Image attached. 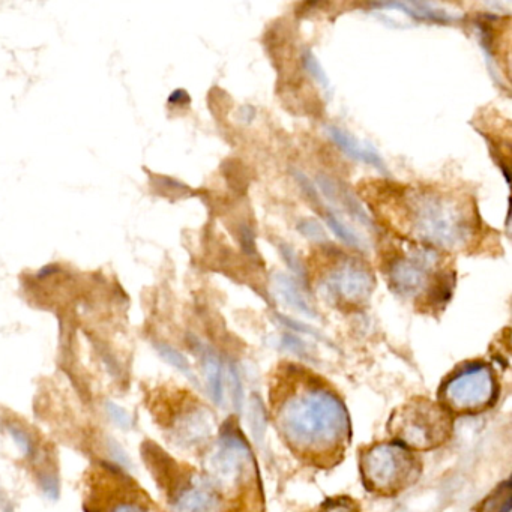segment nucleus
<instances>
[{
    "instance_id": "4468645a",
    "label": "nucleus",
    "mask_w": 512,
    "mask_h": 512,
    "mask_svg": "<svg viewBox=\"0 0 512 512\" xmlns=\"http://www.w3.org/2000/svg\"><path fill=\"white\" fill-rule=\"evenodd\" d=\"M224 365L215 353L205 352L203 356V371L212 400L217 404L223 403L224 397Z\"/></svg>"
},
{
    "instance_id": "2eb2a0df",
    "label": "nucleus",
    "mask_w": 512,
    "mask_h": 512,
    "mask_svg": "<svg viewBox=\"0 0 512 512\" xmlns=\"http://www.w3.org/2000/svg\"><path fill=\"white\" fill-rule=\"evenodd\" d=\"M325 221L329 229H331V232L334 233L341 242L349 245V247L356 248V250H364V239H362L349 224L344 223L335 212H325Z\"/></svg>"
},
{
    "instance_id": "423d86ee",
    "label": "nucleus",
    "mask_w": 512,
    "mask_h": 512,
    "mask_svg": "<svg viewBox=\"0 0 512 512\" xmlns=\"http://www.w3.org/2000/svg\"><path fill=\"white\" fill-rule=\"evenodd\" d=\"M212 487L218 494H238L256 481L257 470L253 455L244 439L227 433L218 440L208 460Z\"/></svg>"
},
{
    "instance_id": "39448f33",
    "label": "nucleus",
    "mask_w": 512,
    "mask_h": 512,
    "mask_svg": "<svg viewBox=\"0 0 512 512\" xmlns=\"http://www.w3.org/2000/svg\"><path fill=\"white\" fill-rule=\"evenodd\" d=\"M440 404L449 413H478L494 403L497 380L482 362L464 365L440 388Z\"/></svg>"
},
{
    "instance_id": "7ed1b4c3",
    "label": "nucleus",
    "mask_w": 512,
    "mask_h": 512,
    "mask_svg": "<svg viewBox=\"0 0 512 512\" xmlns=\"http://www.w3.org/2000/svg\"><path fill=\"white\" fill-rule=\"evenodd\" d=\"M452 425V413L442 404L413 398L392 413L388 428L395 443L413 452L430 451L448 442Z\"/></svg>"
},
{
    "instance_id": "aec40b11",
    "label": "nucleus",
    "mask_w": 512,
    "mask_h": 512,
    "mask_svg": "<svg viewBox=\"0 0 512 512\" xmlns=\"http://www.w3.org/2000/svg\"><path fill=\"white\" fill-rule=\"evenodd\" d=\"M320 512H359V508L349 497H335L326 500Z\"/></svg>"
},
{
    "instance_id": "f8f14e48",
    "label": "nucleus",
    "mask_w": 512,
    "mask_h": 512,
    "mask_svg": "<svg viewBox=\"0 0 512 512\" xmlns=\"http://www.w3.org/2000/svg\"><path fill=\"white\" fill-rule=\"evenodd\" d=\"M377 7L403 11V14L419 22L454 23L461 19L460 16L449 14V11L442 10L436 5L422 4V2H394V4H382Z\"/></svg>"
},
{
    "instance_id": "a211bd4d",
    "label": "nucleus",
    "mask_w": 512,
    "mask_h": 512,
    "mask_svg": "<svg viewBox=\"0 0 512 512\" xmlns=\"http://www.w3.org/2000/svg\"><path fill=\"white\" fill-rule=\"evenodd\" d=\"M296 229H298V232L301 233L304 238L310 239V241H328L326 230L323 229V226L319 223V221L313 220V218H304V220L299 221Z\"/></svg>"
},
{
    "instance_id": "9b49d317",
    "label": "nucleus",
    "mask_w": 512,
    "mask_h": 512,
    "mask_svg": "<svg viewBox=\"0 0 512 512\" xmlns=\"http://www.w3.org/2000/svg\"><path fill=\"white\" fill-rule=\"evenodd\" d=\"M272 286H274L275 295L284 304L289 305L290 308L299 311V313L305 314V316H316L313 305L310 304L299 284L289 275L278 272L272 278Z\"/></svg>"
},
{
    "instance_id": "ddd939ff",
    "label": "nucleus",
    "mask_w": 512,
    "mask_h": 512,
    "mask_svg": "<svg viewBox=\"0 0 512 512\" xmlns=\"http://www.w3.org/2000/svg\"><path fill=\"white\" fill-rule=\"evenodd\" d=\"M124 487L122 485V490L116 491V499L101 503L94 512H158L145 497L140 496V491H134V487Z\"/></svg>"
},
{
    "instance_id": "0eeeda50",
    "label": "nucleus",
    "mask_w": 512,
    "mask_h": 512,
    "mask_svg": "<svg viewBox=\"0 0 512 512\" xmlns=\"http://www.w3.org/2000/svg\"><path fill=\"white\" fill-rule=\"evenodd\" d=\"M439 262L436 251L422 248L410 256L395 260L389 271V280L395 293L403 298H415L424 292L428 274L434 271Z\"/></svg>"
},
{
    "instance_id": "9d476101",
    "label": "nucleus",
    "mask_w": 512,
    "mask_h": 512,
    "mask_svg": "<svg viewBox=\"0 0 512 512\" xmlns=\"http://www.w3.org/2000/svg\"><path fill=\"white\" fill-rule=\"evenodd\" d=\"M325 131L329 140H331L343 154H346L347 157L359 161V163L367 164V166L374 167V169L382 172L383 175H388V167H386L382 155H380L370 143L356 139L349 131L343 130V128L337 127V125H328Z\"/></svg>"
},
{
    "instance_id": "1a4fd4ad",
    "label": "nucleus",
    "mask_w": 512,
    "mask_h": 512,
    "mask_svg": "<svg viewBox=\"0 0 512 512\" xmlns=\"http://www.w3.org/2000/svg\"><path fill=\"white\" fill-rule=\"evenodd\" d=\"M221 496L208 482L191 481L176 493L173 512H221Z\"/></svg>"
},
{
    "instance_id": "6e6552de",
    "label": "nucleus",
    "mask_w": 512,
    "mask_h": 512,
    "mask_svg": "<svg viewBox=\"0 0 512 512\" xmlns=\"http://www.w3.org/2000/svg\"><path fill=\"white\" fill-rule=\"evenodd\" d=\"M322 284L326 293L334 298L349 304H362L373 293L374 277L361 263L347 260L335 268Z\"/></svg>"
},
{
    "instance_id": "f257e3e1",
    "label": "nucleus",
    "mask_w": 512,
    "mask_h": 512,
    "mask_svg": "<svg viewBox=\"0 0 512 512\" xmlns=\"http://www.w3.org/2000/svg\"><path fill=\"white\" fill-rule=\"evenodd\" d=\"M274 418L293 452L316 464L340 460L350 439L343 401L316 377L289 370L274 389Z\"/></svg>"
},
{
    "instance_id": "20e7f679",
    "label": "nucleus",
    "mask_w": 512,
    "mask_h": 512,
    "mask_svg": "<svg viewBox=\"0 0 512 512\" xmlns=\"http://www.w3.org/2000/svg\"><path fill=\"white\" fill-rule=\"evenodd\" d=\"M361 473L368 490L394 496L418 479V460L398 443H376L362 454Z\"/></svg>"
},
{
    "instance_id": "412c9836",
    "label": "nucleus",
    "mask_w": 512,
    "mask_h": 512,
    "mask_svg": "<svg viewBox=\"0 0 512 512\" xmlns=\"http://www.w3.org/2000/svg\"><path fill=\"white\" fill-rule=\"evenodd\" d=\"M161 353H163L164 358L169 359L173 365L181 368V370H184L187 374L190 373V365H188V362L185 361V358L181 355V353L176 352L175 349L167 346L161 347Z\"/></svg>"
},
{
    "instance_id": "dca6fc26",
    "label": "nucleus",
    "mask_w": 512,
    "mask_h": 512,
    "mask_svg": "<svg viewBox=\"0 0 512 512\" xmlns=\"http://www.w3.org/2000/svg\"><path fill=\"white\" fill-rule=\"evenodd\" d=\"M509 509H511V482L509 481L500 484L478 506V512H509Z\"/></svg>"
},
{
    "instance_id": "f3484780",
    "label": "nucleus",
    "mask_w": 512,
    "mask_h": 512,
    "mask_svg": "<svg viewBox=\"0 0 512 512\" xmlns=\"http://www.w3.org/2000/svg\"><path fill=\"white\" fill-rule=\"evenodd\" d=\"M302 64H304L308 76H310L320 88L325 89L326 92L331 89V80H329L328 74L323 70L319 59L316 58V55H314L311 50H305L304 55H302Z\"/></svg>"
},
{
    "instance_id": "f03ea898",
    "label": "nucleus",
    "mask_w": 512,
    "mask_h": 512,
    "mask_svg": "<svg viewBox=\"0 0 512 512\" xmlns=\"http://www.w3.org/2000/svg\"><path fill=\"white\" fill-rule=\"evenodd\" d=\"M410 230L416 238L443 250L463 248L472 238V217L454 197L418 193L409 200Z\"/></svg>"
},
{
    "instance_id": "6ab92c4d",
    "label": "nucleus",
    "mask_w": 512,
    "mask_h": 512,
    "mask_svg": "<svg viewBox=\"0 0 512 512\" xmlns=\"http://www.w3.org/2000/svg\"><path fill=\"white\" fill-rule=\"evenodd\" d=\"M278 251H280L281 259L286 262L287 268L295 272V275H298L299 278H304L305 268L298 254H296L295 248L292 245L286 244V242H281L278 245Z\"/></svg>"
}]
</instances>
